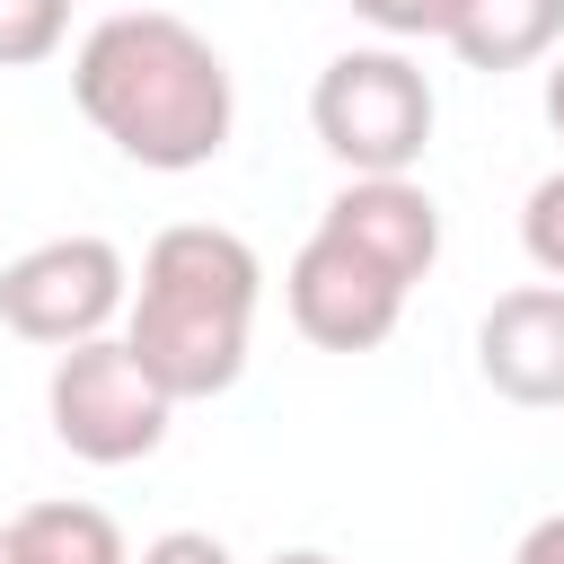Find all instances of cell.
Here are the masks:
<instances>
[{"label": "cell", "instance_id": "9c48e42d", "mask_svg": "<svg viewBox=\"0 0 564 564\" xmlns=\"http://www.w3.org/2000/svg\"><path fill=\"white\" fill-rule=\"evenodd\" d=\"M564 44V0H458L449 53L467 70H529Z\"/></svg>", "mask_w": 564, "mask_h": 564}, {"label": "cell", "instance_id": "52a82bcc", "mask_svg": "<svg viewBox=\"0 0 564 564\" xmlns=\"http://www.w3.org/2000/svg\"><path fill=\"white\" fill-rule=\"evenodd\" d=\"M476 370L494 397L546 414L564 405V282H520L476 317Z\"/></svg>", "mask_w": 564, "mask_h": 564}, {"label": "cell", "instance_id": "8992f818", "mask_svg": "<svg viewBox=\"0 0 564 564\" xmlns=\"http://www.w3.org/2000/svg\"><path fill=\"white\" fill-rule=\"evenodd\" d=\"M282 300H291V326L317 344V352H379L405 317V282L379 273L370 256H352L344 238L308 229V247L291 256L282 273Z\"/></svg>", "mask_w": 564, "mask_h": 564}, {"label": "cell", "instance_id": "e0dca14e", "mask_svg": "<svg viewBox=\"0 0 564 564\" xmlns=\"http://www.w3.org/2000/svg\"><path fill=\"white\" fill-rule=\"evenodd\" d=\"M273 564H335V555H326V546H282Z\"/></svg>", "mask_w": 564, "mask_h": 564}, {"label": "cell", "instance_id": "5bb4252c", "mask_svg": "<svg viewBox=\"0 0 564 564\" xmlns=\"http://www.w3.org/2000/svg\"><path fill=\"white\" fill-rule=\"evenodd\" d=\"M132 564H238V555H229L212 529H167V538H150Z\"/></svg>", "mask_w": 564, "mask_h": 564}, {"label": "cell", "instance_id": "9a60e30c", "mask_svg": "<svg viewBox=\"0 0 564 564\" xmlns=\"http://www.w3.org/2000/svg\"><path fill=\"white\" fill-rule=\"evenodd\" d=\"M511 564H564V511L529 520V529H520V546H511Z\"/></svg>", "mask_w": 564, "mask_h": 564}, {"label": "cell", "instance_id": "ba28073f", "mask_svg": "<svg viewBox=\"0 0 564 564\" xmlns=\"http://www.w3.org/2000/svg\"><path fill=\"white\" fill-rule=\"evenodd\" d=\"M326 238H344L352 256H370L379 273H397L405 291L441 264V203L414 185V176H352L326 212H317Z\"/></svg>", "mask_w": 564, "mask_h": 564}, {"label": "cell", "instance_id": "30bf717a", "mask_svg": "<svg viewBox=\"0 0 564 564\" xmlns=\"http://www.w3.org/2000/svg\"><path fill=\"white\" fill-rule=\"evenodd\" d=\"M9 546H18V564H132L115 511H97V502H26L9 520Z\"/></svg>", "mask_w": 564, "mask_h": 564}, {"label": "cell", "instance_id": "277c9868", "mask_svg": "<svg viewBox=\"0 0 564 564\" xmlns=\"http://www.w3.org/2000/svg\"><path fill=\"white\" fill-rule=\"evenodd\" d=\"M167 397H159V379L123 352V335H97V344H70L62 361H53V379H44V423H53V441L70 449V458H88V467H132V458H150L159 441H167Z\"/></svg>", "mask_w": 564, "mask_h": 564}, {"label": "cell", "instance_id": "2e32d148", "mask_svg": "<svg viewBox=\"0 0 564 564\" xmlns=\"http://www.w3.org/2000/svg\"><path fill=\"white\" fill-rule=\"evenodd\" d=\"M546 123H555V141H564V53H555V70H546Z\"/></svg>", "mask_w": 564, "mask_h": 564}, {"label": "cell", "instance_id": "7c38bea8", "mask_svg": "<svg viewBox=\"0 0 564 564\" xmlns=\"http://www.w3.org/2000/svg\"><path fill=\"white\" fill-rule=\"evenodd\" d=\"M520 247H529V264H538L546 282H564V167L529 185V203H520Z\"/></svg>", "mask_w": 564, "mask_h": 564}, {"label": "cell", "instance_id": "5b68a950", "mask_svg": "<svg viewBox=\"0 0 564 564\" xmlns=\"http://www.w3.org/2000/svg\"><path fill=\"white\" fill-rule=\"evenodd\" d=\"M123 300H132V264L115 238H88V229L44 238L0 264V326L26 344H53V352L97 344L123 317Z\"/></svg>", "mask_w": 564, "mask_h": 564}, {"label": "cell", "instance_id": "7a4b0ae2", "mask_svg": "<svg viewBox=\"0 0 564 564\" xmlns=\"http://www.w3.org/2000/svg\"><path fill=\"white\" fill-rule=\"evenodd\" d=\"M256 300H264L256 247L238 229H220V220H176V229L150 238L141 282L123 300V352L159 379L167 405L220 397L247 370Z\"/></svg>", "mask_w": 564, "mask_h": 564}, {"label": "cell", "instance_id": "8fae6325", "mask_svg": "<svg viewBox=\"0 0 564 564\" xmlns=\"http://www.w3.org/2000/svg\"><path fill=\"white\" fill-rule=\"evenodd\" d=\"M70 35V0H0V70L53 62Z\"/></svg>", "mask_w": 564, "mask_h": 564}, {"label": "cell", "instance_id": "3957f363", "mask_svg": "<svg viewBox=\"0 0 564 564\" xmlns=\"http://www.w3.org/2000/svg\"><path fill=\"white\" fill-rule=\"evenodd\" d=\"M432 115H441L432 106V79L397 44H352L308 88V132L352 176H405L432 150Z\"/></svg>", "mask_w": 564, "mask_h": 564}, {"label": "cell", "instance_id": "6da1fadb", "mask_svg": "<svg viewBox=\"0 0 564 564\" xmlns=\"http://www.w3.org/2000/svg\"><path fill=\"white\" fill-rule=\"evenodd\" d=\"M70 97L132 167H159V176L212 167L238 123V88H229L220 44L203 26H185L176 9L97 18L70 53Z\"/></svg>", "mask_w": 564, "mask_h": 564}, {"label": "cell", "instance_id": "4fadbf2b", "mask_svg": "<svg viewBox=\"0 0 564 564\" xmlns=\"http://www.w3.org/2000/svg\"><path fill=\"white\" fill-rule=\"evenodd\" d=\"M352 18H370L388 44H423V35H441V44H449L458 0H352Z\"/></svg>", "mask_w": 564, "mask_h": 564}, {"label": "cell", "instance_id": "ac0fdd59", "mask_svg": "<svg viewBox=\"0 0 564 564\" xmlns=\"http://www.w3.org/2000/svg\"><path fill=\"white\" fill-rule=\"evenodd\" d=\"M0 564H18V546H9V520H0Z\"/></svg>", "mask_w": 564, "mask_h": 564}]
</instances>
